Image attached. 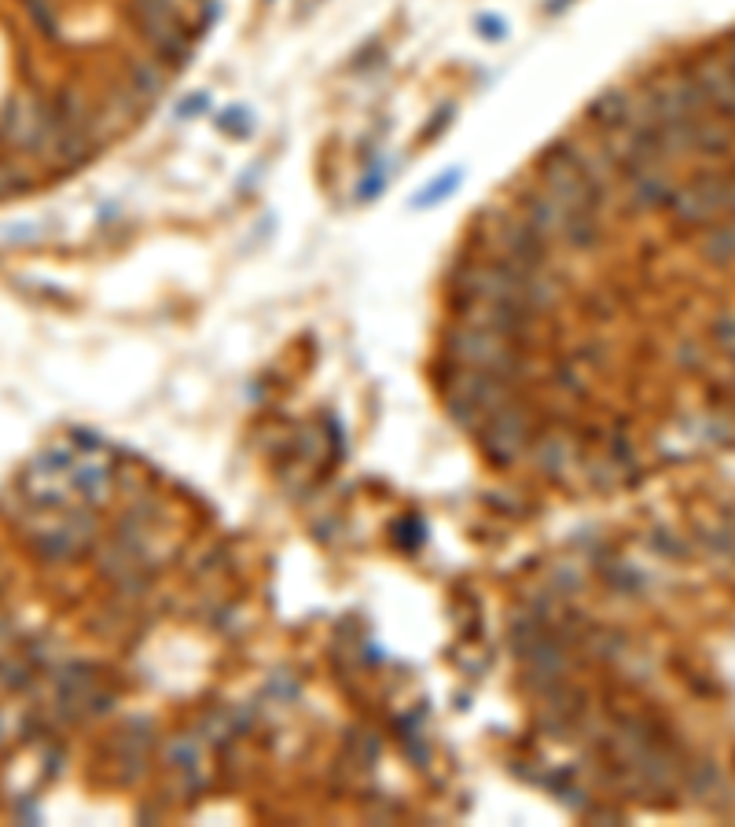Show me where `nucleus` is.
I'll use <instances>...</instances> for the list:
<instances>
[{
  "label": "nucleus",
  "instance_id": "9b49d317",
  "mask_svg": "<svg viewBox=\"0 0 735 827\" xmlns=\"http://www.w3.org/2000/svg\"><path fill=\"white\" fill-rule=\"evenodd\" d=\"M23 4H26V12L37 19V26H41L45 34L56 37V15H52V8H48L45 0H23Z\"/></svg>",
  "mask_w": 735,
  "mask_h": 827
},
{
  "label": "nucleus",
  "instance_id": "f8f14e48",
  "mask_svg": "<svg viewBox=\"0 0 735 827\" xmlns=\"http://www.w3.org/2000/svg\"><path fill=\"white\" fill-rule=\"evenodd\" d=\"M478 34L489 37V41H500V37H504V23H500L497 15H482V19H478Z\"/></svg>",
  "mask_w": 735,
  "mask_h": 827
},
{
  "label": "nucleus",
  "instance_id": "6e6552de",
  "mask_svg": "<svg viewBox=\"0 0 735 827\" xmlns=\"http://www.w3.org/2000/svg\"><path fill=\"white\" fill-rule=\"evenodd\" d=\"M74 486H78L85 497H92V504H100V500L107 497L111 475H107V467H78V475H74Z\"/></svg>",
  "mask_w": 735,
  "mask_h": 827
},
{
  "label": "nucleus",
  "instance_id": "39448f33",
  "mask_svg": "<svg viewBox=\"0 0 735 827\" xmlns=\"http://www.w3.org/2000/svg\"><path fill=\"white\" fill-rule=\"evenodd\" d=\"M588 118L592 125H600L603 133H622L629 118H633V96L625 89H607L596 100L588 103Z\"/></svg>",
  "mask_w": 735,
  "mask_h": 827
},
{
  "label": "nucleus",
  "instance_id": "423d86ee",
  "mask_svg": "<svg viewBox=\"0 0 735 827\" xmlns=\"http://www.w3.org/2000/svg\"><path fill=\"white\" fill-rule=\"evenodd\" d=\"M537 464L548 471V475H563L574 467V442L563 438V434H544L537 442Z\"/></svg>",
  "mask_w": 735,
  "mask_h": 827
},
{
  "label": "nucleus",
  "instance_id": "7ed1b4c3",
  "mask_svg": "<svg viewBox=\"0 0 735 827\" xmlns=\"http://www.w3.org/2000/svg\"><path fill=\"white\" fill-rule=\"evenodd\" d=\"M486 243L489 258L504 261V265H519V269H548V258H552V243L537 236L519 214H504L497 221H489Z\"/></svg>",
  "mask_w": 735,
  "mask_h": 827
},
{
  "label": "nucleus",
  "instance_id": "f03ea898",
  "mask_svg": "<svg viewBox=\"0 0 735 827\" xmlns=\"http://www.w3.org/2000/svg\"><path fill=\"white\" fill-rule=\"evenodd\" d=\"M133 19L140 26L162 67H184L192 56V26L177 0H133Z\"/></svg>",
  "mask_w": 735,
  "mask_h": 827
},
{
  "label": "nucleus",
  "instance_id": "0eeeda50",
  "mask_svg": "<svg viewBox=\"0 0 735 827\" xmlns=\"http://www.w3.org/2000/svg\"><path fill=\"white\" fill-rule=\"evenodd\" d=\"M166 761H170V769L192 776V772L199 769V747H195V739L192 736L170 739V743H166Z\"/></svg>",
  "mask_w": 735,
  "mask_h": 827
},
{
  "label": "nucleus",
  "instance_id": "f257e3e1",
  "mask_svg": "<svg viewBox=\"0 0 735 827\" xmlns=\"http://www.w3.org/2000/svg\"><path fill=\"white\" fill-rule=\"evenodd\" d=\"M449 353L464 368H482V372H497L508 375V379H522V372H526L522 339L500 335V331L471 324V320H464L456 331H449Z\"/></svg>",
  "mask_w": 735,
  "mask_h": 827
},
{
  "label": "nucleus",
  "instance_id": "9d476101",
  "mask_svg": "<svg viewBox=\"0 0 735 827\" xmlns=\"http://www.w3.org/2000/svg\"><path fill=\"white\" fill-rule=\"evenodd\" d=\"M460 184V173H441V181L438 184H430V188H423V192L416 195V206H423V203H438L441 195H449Z\"/></svg>",
  "mask_w": 735,
  "mask_h": 827
},
{
  "label": "nucleus",
  "instance_id": "1a4fd4ad",
  "mask_svg": "<svg viewBox=\"0 0 735 827\" xmlns=\"http://www.w3.org/2000/svg\"><path fill=\"white\" fill-rule=\"evenodd\" d=\"M217 129H225V133L232 136H247L250 129H254V122H250V114L243 111V107H232V111H225L217 118Z\"/></svg>",
  "mask_w": 735,
  "mask_h": 827
},
{
  "label": "nucleus",
  "instance_id": "20e7f679",
  "mask_svg": "<svg viewBox=\"0 0 735 827\" xmlns=\"http://www.w3.org/2000/svg\"><path fill=\"white\" fill-rule=\"evenodd\" d=\"M478 431H482V449H486V456L493 464H515V460L526 453V445H530L533 423L526 408L508 401L504 408L489 412Z\"/></svg>",
  "mask_w": 735,
  "mask_h": 827
}]
</instances>
